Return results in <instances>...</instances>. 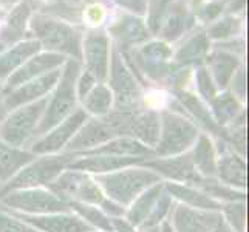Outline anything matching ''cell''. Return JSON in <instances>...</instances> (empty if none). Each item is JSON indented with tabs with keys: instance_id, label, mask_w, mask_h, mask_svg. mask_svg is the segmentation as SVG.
I'll return each mask as SVG.
<instances>
[{
	"instance_id": "8992f818",
	"label": "cell",
	"mask_w": 249,
	"mask_h": 232,
	"mask_svg": "<svg viewBox=\"0 0 249 232\" xmlns=\"http://www.w3.org/2000/svg\"><path fill=\"white\" fill-rule=\"evenodd\" d=\"M0 209L27 214V215L71 212L68 203L59 198L48 187H33L13 191L0 198Z\"/></svg>"
},
{
	"instance_id": "e0dca14e",
	"label": "cell",
	"mask_w": 249,
	"mask_h": 232,
	"mask_svg": "<svg viewBox=\"0 0 249 232\" xmlns=\"http://www.w3.org/2000/svg\"><path fill=\"white\" fill-rule=\"evenodd\" d=\"M64 62V56L59 53H45L40 56H34L30 61L25 62L19 70L14 71L10 77H8V84L5 87V91H11L17 87H20L22 84L28 82L31 79H36V77L50 73L56 70L59 65H62Z\"/></svg>"
},
{
	"instance_id": "9c48e42d",
	"label": "cell",
	"mask_w": 249,
	"mask_h": 232,
	"mask_svg": "<svg viewBox=\"0 0 249 232\" xmlns=\"http://www.w3.org/2000/svg\"><path fill=\"white\" fill-rule=\"evenodd\" d=\"M87 119L89 115L85 113L84 108H76L62 123H59L44 136L33 141L28 150L36 155V157H39V155L62 153L64 149L67 147V144L73 140V136L79 132V128L87 123Z\"/></svg>"
},
{
	"instance_id": "8d00e7d4",
	"label": "cell",
	"mask_w": 249,
	"mask_h": 232,
	"mask_svg": "<svg viewBox=\"0 0 249 232\" xmlns=\"http://www.w3.org/2000/svg\"><path fill=\"white\" fill-rule=\"evenodd\" d=\"M170 56V50L164 44H152L142 50V59L147 64H161Z\"/></svg>"
},
{
	"instance_id": "d4e9b609",
	"label": "cell",
	"mask_w": 249,
	"mask_h": 232,
	"mask_svg": "<svg viewBox=\"0 0 249 232\" xmlns=\"http://www.w3.org/2000/svg\"><path fill=\"white\" fill-rule=\"evenodd\" d=\"M177 94H178V98L181 99L183 104L187 107V110L191 111V115H192L194 118L198 119V121L204 125L206 130H209L211 133L220 136V138H221L223 141H225L226 130L215 123V119H213V116L209 113V110L206 108V107L201 104V102L198 101V98L194 96V94H191V93H184V91H181V90L177 91Z\"/></svg>"
},
{
	"instance_id": "4fadbf2b",
	"label": "cell",
	"mask_w": 249,
	"mask_h": 232,
	"mask_svg": "<svg viewBox=\"0 0 249 232\" xmlns=\"http://www.w3.org/2000/svg\"><path fill=\"white\" fill-rule=\"evenodd\" d=\"M19 220L28 223L30 226L36 228L40 232H90L93 231L84 220H81L73 212L61 214H45V215H27V214L5 211Z\"/></svg>"
},
{
	"instance_id": "7c38bea8",
	"label": "cell",
	"mask_w": 249,
	"mask_h": 232,
	"mask_svg": "<svg viewBox=\"0 0 249 232\" xmlns=\"http://www.w3.org/2000/svg\"><path fill=\"white\" fill-rule=\"evenodd\" d=\"M141 164L158 174L162 178V181L167 179L170 183H181L191 186H198L203 181V177L194 167L189 152L175 155V157L150 158L142 161Z\"/></svg>"
},
{
	"instance_id": "1f68e13d",
	"label": "cell",
	"mask_w": 249,
	"mask_h": 232,
	"mask_svg": "<svg viewBox=\"0 0 249 232\" xmlns=\"http://www.w3.org/2000/svg\"><path fill=\"white\" fill-rule=\"evenodd\" d=\"M113 33L128 44L142 42L147 37V31H145L142 22L135 19V17H123L121 22H118V25L113 28Z\"/></svg>"
},
{
	"instance_id": "836d02e7",
	"label": "cell",
	"mask_w": 249,
	"mask_h": 232,
	"mask_svg": "<svg viewBox=\"0 0 249 232\" xmlns=\"http://www.w3.org/2000/svg\"><path fill=\"white\" fill-rule=\"evenodd\" d=\"M206 50H208V37L204 34L194 37L189 40L187 44L178 51L177 59L179 62H196L204 56Z\"/></svg>"
},
{
	"instance_id": "d6a6232c",
	"label": "cell",
	"mask_w": 249,
	"mask_h": 232,
	"mask_svg": "<svg viewBox=\"0 0 249 232\" xmlns=\"http://www.w3.org/2000/svg\"><path fill=\"white\" fill-rule=\"evenodd\" d=\"M28 13H30V10H28L27 5H20L13 13L10 20H8L6 28L2 33V37H0L3 44H11V42H14L16 39H19L22 36V31L25 28V20H27Z\"/></svg>"
},
{
	"instance_id": "ee69618b",
	"label": "cell",
	"mask_w": 249,
	"mask_h": 232,
	"mask_svg": "<svg viewBox=\"0 0 249 232\" xmlns=\"http://www.w3.org/2000/svg\"><path fill=\"white\" fill-rule=\"evenodd\" d=\"M6 115H8V110L5 106V93H3V89L0 87V123L3 121Z\"/></svg>"
},
{
	"instance_id": "44dd1931",
	"label": "cell",
	"mask_w": 249,
	"mask_h": 232,
	"mask_svg": "<svg viewBox=\"0 0 249 232\" xmlns=\"http://www.w3.org/2000/svg\"><path fill=\"white\" fill-rule=\"evenodd\" d=\"M162 191H164V181H160L157 184L150 186L149 189H145V191L136 196L130 203V206L125 209L124 217L138 229L144 223V220L149 217V214L152 212L153 206H155Z\"/></svg>"
},
{
	"instance_id": "c3c4849f",
	"label": "cell",
	"mask_w": 249,
	"mask_h": 232,
	"mask_svg": "<svg viewBox=\"0 0 249 232\" xmlns=\"http://www.w3.org/2000/svg\"><path fill=\"white\" fill-rule=\"evenodd\" d=\"M90 232H104V231H96V229H93V231H90Z\"/></svg>"
},
{
	"instance_id": "30bf717a",
	"label": "cell",
	"mask_w": 249,
	"mask_h": 232,
	"mask_svg": "<svg viewBox=\"0 0 249 232\" xmlns=\"http://www.w3.org/2000/svg\"><path fill=\"white\" fill-rule=\"evenodd\" d=\"M169 217L175 232H232L220 212L198 211L175 203Z\"/></svg>"
},
{
	"instance_id": "7dc6e473",
	"label": "cell",
	"mask_w": 249,
	"mask_h": 232,
	"mask_svg": "<svg viewBox=\"0 0 249 232\" xmlns=\"http://www.w3.org/2000/svg\"><path fill=\"white\" fill-rule=\"evenodd\" d=\"M0 2H3V3H13V2H16V0H0Z\"/></svg>"
},
{
	"instance_id": "f35d334b",
	"label": "cell",
	"mask_w": 249,
	"mask_h": 232,
	"mask_svg": "<svg viewBox=\"0 0 249 232\" xmlns=\"http://www.w3.org/2000/svg\"><path fill=\"white\" fill-rule=\"evenodd\" d=\"M96 79H94V76L89 71H84L82 76L79 77V81H76V96L84 99L87 94L90 93V90L96 85Z\"/></svg>"
},
{
	"instance_id": "8fae6325",
	"label": "cell",
	"mask_w": 249,
	"mask_h": 232,
	"mask_svg": "<svg viewBox=\"0 0 249 232\" xmlns=\"http://www.w3.org/2000/svg\"><path fill=\"white\" fill-rule=\"evenodd\" d=\"M33 30L36 31L40 42L47 48L64 51L74 56L76 59H81V42L79 34L73 28L67 27L65 23L53 22L44 19V17H37L33 22Z\"/></svg>"
},
{
	"instance_id": "e575fe53",
	"label": "cell",
	"mask_w": 249,
	"mask_h": 232,
	"mask_svg": "<svg viewBox=\"0 0 249 232\" xmlns=\"http://www.w3.org/2000/svg\"><path fill=\"white\" fill-rule=\"evenodd\" d=\"M0 232H40V231L0 209Z\"/></svg>"
},
{
	"instance_id": "603a6c76",
	"label": "cell",
	"mask_w": 249,
	"mask_h": 232,
	"mask_svg": "<svg viewBox=\"0 0 249 232\" xmlns=\"http://www.w3.org/2000/svg\"><path fill=\"white\" fill-rule=\"evenodd\" d=\"M130 136L147 147L155 149L160 136V115L153 110L141 111V113L136 111L132 121Z\"/></svg>"
},
{
	"instance_id": "681fc988",
	"label": "cell",
	"mask_w": 249,
	"mask_h": 232,
	"mask_svg": "<svg viewBox=\"0 0 249 232\" xmlns=\"http://www.w3.org/2000/svg\"><path fill=\"white\" fill-rule=\"evenodd\" d=\"M195 2H198V0H195Z\"/></svg>"
},
{
	"instance_id": "cb8c5ba5",
	"label": "cell",
	"mask_w": 249,
	"mask_h": 232,
	"mask_svg": "<svg viewBox=\"0 0 249 232\" xmlns=\"http://www.w3.org/2000/svg\"><path fill=\"white\" fill-rule=\"evenodd\" d=\"M39 48L40 44L37 40H28L23 42V44L16 45L13 50L6 51L3 56H0V79L2 77H8L17 68H20L33 54L37 53Z\"/></svg>"
},
{
	"instance_id": "277c9868",
	"label": "cell",
	"mask_w": 249,
	"mask_h": 232,
	"mask_svg": "<svg viewBox=\"0 0 249 232\" xmlns=\"http://www.w3.org/2000/svg\"><path fill=\"white\" fill-rule=\"evenodd\" d=\"M198 127L175 111H162L160 115V136L155 145V158L175 157L191 150L198 138Z\"/></svg>"
},
{
	"instance_id": "f1b7e54d",
	"label": "cell",
	"mask_w": 249,
	"mask_h": 232,
	"mask_svg": "<svg viewBox=\"0 0 249 232\" xmlns=\"http://www.w3.org/2000/svg\"><path fill=\"white\" fill-rule=\"evenodd\" d=\"M211 104H212L213 119H215V123L220 127L226 125L228 123H234V119L237 118L240 111V104L234 98L232 93L217 94V96L211 101Z\"/></svg>"
},
{
	"instance_id": "7bdbcfd3",
	"label": "cell",
	"mask_w": 249,
	"mask_h": 232,
	"mask_svg": "<svg viewBox=\"0 0 249 232\" xmlns=\"http://www.w3.org/2000/svg\"><path fill=\"white\" fill-rule=\"evenodd\" d=\"M220 10H221V5H218V3H212V5H209L208 8H206V11H204V17L206 19H213L218 13H220Z\"/></svg>"
},
{
	"instance_id": "7402d4cb",
	"label": "cell",
	"mask_w": 249,
	"mask_h": 232,
	"mask_svg": "<svg viewBox=\"0 0 249 232\" xmlns=\"http://www.w3.org/2000/svg\"><path fill=\"white\" fill-rule=\"evenodd\" d=\"M34 158H36V155L30 150L13 147V145L0 140V184L6 183Z\"/></svg>"
},
{
	"instance_id": "5bb4252c",
	"label": "cell",
	"mask_w": 249,
	"mask_h": 232,
	"mask_svg": "<svg viewBox=\"0 0 249 232\" xmlns=\"http://www.w3.org/2000/svg\"><path fill=\"white\" fill-rule=\"evenodd\" d=\"M61 70H53L50 73H45L36 79H31L28 82L22 84L20 87H17L5 94V106L6 110H14L17 107L31 104L34 101H39L45 98V94L57 84L59 77H61Z\"/></svg>"
},
{
	"instance_id": "52a82bcc",
	"label": "cell",
	"mask_w": 249,
	"mask_h": 232,
	"mask_svg": "<svg viewBox=\"0 0 249 232\" xmlns=\"http://www.w3.org/2000/svg\"><path fill=\"white\" fill-rule=\"evenodd\" d=\"M48 189L67 203L81 201L101 206L106 198L104 192L93 175L73 169H65L53 183L48 184Z\"/></svg>"
},
{
	"instance_id": "484cf974",
	"label": "cell",
	"mask_w": 249,
	"mask_h": 232,
	"mask_svg": "<svg viewBox=\"0 0 249 232\" xmlns=\"http://www.w3.org/2000/svg\"><path fill=\"white\" fill-rule=\"evenodd\" d=\"M68 206H70V211L74 214V215H78L81 220H84L93 229L104 231V232H113L111 231L110 217L99 208V206L81 203V201H70Z\"/></svg>"
},
{
	"instance_id": "4316f807",
	"label": "cell",
	"mask_w": 249,
	"mask_h": 232,
	"mask_svg": "<svg viewBox=\"0 0 249 232\" xmlns=\"http://www.w3.org/2000/svg\"><path fill=\"white\" fill-rule=\"evenodd\" d=\"M85 113H91L94 116H106L110 113L111 104H113V94L104 84H96L90 90V93L82 99Z\"/></svg>"
},
{
	"instance_id": "3957f363",
	"label": "cell",
	"mask_w": 249,
	"mask_h": 232,
	"mask_svg": "<svg viewBox=\"0 0 249 232\" xmlns=\"http://www.w3.org/2000/svg\"><path fill=\"white\" fill-rule=\"evenodd\" d=\"M79 76V62L76 59H70L67 62L61 77L57 81V89L54 94L48 99L44 115L34 133V141L50 132L54 125L62 123L67 116H70L76 110V81Z\"/></svg>"
},
{
	"instance_id": "4dcf8cb0",
	"label": "cell",
	"mask_w": 249,
	"mask_h": 232,
	"mask_svg": "<svg viewBox=\"0 0 249 232\" xmlns=\"http://www.w3.org/2000/svg\"><path fill=\"white\" fill-rule=\"evenodd\" d=\"M174 206H175V200L172 198V196L169 195V192L164 189L162 194L160 195V198L157 200L155 206H153L152 212L149 214V217L144 220V223L138 228V231H144V229H150V228L160 226L162 221L167 220L172 209H174Z\"/></svg>"
},
{
	"instance_id": "7a4b0ae2",
	"label": "cell",
	"mask_w": 249,
	"mask_h": 232,
	"mask_svg": "<svg viewBox=\"0 0 249 232\" xmlns=\"http://www.w3.org/2000/svg\"><path fill=\"white\" fill-rule=\"evenodd\" d=\"M73 153H56V155H39L27 166H23L14 177L6 183L0 184V198L3 195L20 189L48 187L62 174L73 161Z\"/></svg>"
},
{
	"instance_id": "83f0119b",
	"label": "cell",
	"mask_w": 249,
	"mask_h": 232,
	"mask_svg": "<svg viewBox=\"0 0 249 232\" xmlns=\"http://www.w3.org/2000/svg\"><path fill=\"white\" fill-rule=\"evenodd\" d=\"M211 70L213 73V79H215V87L225 89L231 82L234 76V71L237 68V59L226 53H213L209 59Z\"/></svg>"
},
{
	"instance_id": "bcb514c9",
	"label": "cell",
	"mask_w": 249,
	"mask_h": 232,
	"mask_svg": "<svg viewBox=\"0 0 249 232\" xmlns=\"http://www.w3.org/2000/svg\"><path fill=\"white\" fill-rule=\"evenodd\" d=\"M140 232H160V226H157V228H150V229H144V231H140Z\"/></svg>"
},
{
	"instance_id": "d6986e66",
	"label": "cell",
	"mask_w": 249,
	"mask_h": 232,
	"mask_svg": "<svg viewBox=\"0 0 249 232\" xmlns=\"http://www.w3.org/2000/svg\"><path fill=\"white\" fill-rule=\"evenodd\" d=\"M85 62L87 71L94 79L104 84L108 77V42L104 34H91L85 40Z\"/></svg>"
},
{
	"instance_id": "b9f144b4",
	"label": "cell",
	"mask_w": 249,
	"mask_h": 232,
	"mask_svg": "<svg viewBox=\"0 0 249 232\" xmlns=\"http://www.w3.org/2000/svg\"><path fill=\"white\" fill-rule=\"evenodd\" d=\"M118 2L124 6H127V8L136 10L138 13H142L144 8H145V0H118Z\"/></svg>"
},
{
	"instance_id": "60d3db41",
	"label": "cell",
	"mask_w": 249,
	"mask_h": 232,
	"mask_svg": "<svg viewBox=\"0 0 249 232\" xmlns=\"http://www.w3.org/2000/svg\"><path fill=\"white\" fill-rule=\"evenodd\" d=\"M110 223L113 232H140L125 217H113L110 218Z\"/></svg>"
},
{
	"instance_id": "74e56055",
	"label": "cell",
	"mask_w": 249,
	"mask_h": 232,
	"mask_svg": "<svg viewBox=\"0 0 249 232\" xmlns=\"http://www.w3.org/2000/svg\"><path fill=\"white\" fill-rule=\"evenodd\" d=\"M238 30V22L232 19H226L220 23H217L215 27H212L209 31V36L212 37H228L231 34H234Z\"/></svg>"
},
{
	"instance_id": "ffe728a7",
	"label": "cell",
	"mask_w": 249,
	"mask_h": 232,
	"mask_svg": "<svg viewBox=\"0 0 249 232\" xmlns=\"http://www.w3.org/2000/svg\"><path fill=\"white\" fill-rule=\"evenodd\" d=\"M189 153H191V160L194 162L195 170L203 178H215L218 153L208 135L200 133Z\"/></svg>"
},
{
	"instance_id": "f546056e",
	"label": "cell",
	"mask_w": 249,
	"mask_h": 232,
	"mask_svg": "<svg viewBox=\"0 0 249 232\" xmlns=\"http://www.w3.org/2000/svg\"><path fill=\"white\" fill-rule=\"evenodd\" d=\"M220 214L232 232H246V201L221 203Z\"/></svg>"
},
{
	"instance_id": "ab89813d",
	"label": "cell",
	"mask_w": 249,
	"mask_h": 232,
	"mask_svg": "<svg viewBox=\"0 0 249 232\" xmlns=\"http://www.w3.org/2000/svg\"><path fill=\"white\" fill-rule=\"evenodd\" d=\"M183 27H184V19H183L181 16L175 14L169 20V23H167V27L164 30V36L169 37V39H174V37H177L178 34L183 31Z\"/></svg>"
},
{
	"instance_id": "6da1fadb",
	"label": "cell",
	"mask_w": 249,
	"mask_h": 232,
	"mask_svg": "<svg viewBox=\"0 0 249 232\" xmlns=\"http://www.w3.org/2000/svg\"><path fill=\"white\" fill-rule=\"evenodd\" d=\"M93 178L107 198L124 206L125 209L145 189L162 181L158 174L142 164L124 167L104 175H94Z\"/></svg>"
},
{
	"instance_id": "5b68a950",
	"label": "cell",
	"mask_w": 249,
	"mask_h": 232,
	"mask_svg": "<svg viewBox=\"0 0 249 232\" xmlns=\"http://www.w3.org/2000/svg\"><path fill=\"white\" fill-rule=\"evenodd\" d=\"M48 102V96L14 108L0 123V140L13 147H30Z\"/></svg>"
},
{
	"instance_id": "f6af8a7d",
	"label": "cell",
	"mask_w": 249,
	"mask_h": 232,
	"mask_svg": "<svg viewBox=\"0 0 249 232\" xmlns=\"http://www.w3.org/2000/svg\"><path fill=\"white\" fill-rule=\"evenodd\" d=\"M160 232H175L174 231V226H172V223H170V220L167 218V220H164L160 225Z\"/></svg>"
},
{
	"instance_id": "9a60e30c",
	"label": "cell",
	"mask_w": 249,
	"mask_h": 232,
	"mask_svg": "<svg viewBox=\"0 0 249 232\" xmlns=\"http://www.w3.org/2000/svg\"><path fill=\"white\" fill-rule=\"evenodd\" d=\"M74 157V155H73ZM145 158L138 157H111V155H85V157H74L67 169L81 170L89 175H104L124 167L138 166Z\"/></svg>"
},
{
	"instance_id": "ac0fdd59",
	"label": "cell",
	"mask_w": 249,
	"mask_h": 232,
	"mask_svg": "<svg viewBox=\"0 0 249 232\" xmlns=\"http://www.w3.org/2000/svg\"><path fill=\"white\" fill-rule=\"evenodd\" d=\"M164 189L177 203L184 204L187 208L198 209V211H213V212H220L221 209L220 201L211 198L208 194H204L201 189L195 186L164 181Z\"/></svg>"
},
{
	"instance_id": "ba28073f",
	"label": "cell",
	"mask_w": 249,
	"mask_h": 232,
	"mask_svg": "<svg viewBox=\"0 0 249 232\" xmlns=\"http://www.w3.org/2000/svg\"><path fill=\"white\" fill-rule=\"evenodd\" d=\"M110 91L113 94L116 111L123 113H136L141 106V90L136 84L133 74L125 67L118 53L111 59L110 71Z\"/></svg>"
},
{
	"instance_id": "2e32d148",
	"label": "cell",
	"mask_w": 249,
	"mask_h": 232,
	"mask_svg": "<svg viewBox=\"0 0 249 232\" xmlns=\"http://www.w3.org/2000/svg\"><path fill=\"white\" fill-rule=\"evenodd\" d=\"M215 178L220 183L232 189H237V191H246L248 164L245 157L238 155L232 149H225V152L217 157Z\"/></svg>"
},
{
	"instance_id": "d590c367",
	"label": "cell",
	"mask_w": 249,
	"mask_h": 232,
	"mask_svg": "<svg viewBox=\"0 0 249 232\" xmlns=\"http://www.w3.org/2000/svg\"><path fill=\"white\" fill-rule=\"evenodd\" d=\"M196 87H198L200 94L206 101L211 102L217 96V87L212 82V77L206 68H198V71H196Z\"/></svg>"
}]
</instances>
